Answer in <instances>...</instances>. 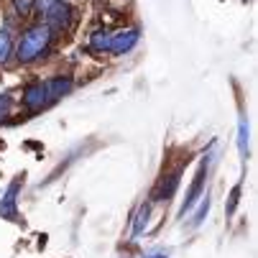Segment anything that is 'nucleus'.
<instances>
[{"instance_id": "1", "label": "nucleus", "mask_w": 258, "mask_h": 258, "mask_svg": "<svg viewBox=\"0 0 258 258\" xmlns=\"http://www.w3.org/2000/svg\"><path fill=\"white\" fill-rule=\"evenodd\" d=\"M49 39H51V28L49 26H33L23 33V39L16 49V56L18 61H33L36 56H41L49 46Z\"/></svg>"}, {"instance_id": "2", "label": "nucleus", "mask_w": 258, "mask_h": 258, "mask_svg": "<svg viewBox=\"0 0 258 258\" xmlns=\"http://www.w3.org/2000/svg\"><path fill=\"white\" fill-rule=\"evenodd\" d=\"M23 187V176L13 179L11 181V187L6 189L3 200H0V217H6V220H18V207H16V197Z\"/></svg>"}, {"instance_id": "3", "label": "nucleus", "mask_w": 258, "mask_h": 258, "mask_svg": "<svg viewBox=\"0 0 258 258\" xmlns=\"http://www.w3.org/2000/svg\"><path fill=\"white\" fill-rule=\"evenodd\" d=\"M46 13V23L49 28H69V21H72V8L61 0H54V3L44 11Z\"/></svg>"}, {"instance_id": "4", "label": "nucleus", "mask_w": 258, "mask_h": 258, "mask_svg": "<svg viewBox=\"0 0 258 258\" xmlns=\"http://www.w3.org/2000/svg\"><path fill=\"white\" fill-rule=\"evenodd\" d=\"M49 102H51V97H49L46 82H44V85H31V87L23 92V105H26L28 110H41V107H46Z\"/></svg>"}, {"instance_id": "5", "label": "nucleus", "mask_w": 258, "mask_h": 258, "mask_svg": "<svg viewBox=\"0 0 258 258\" xmlns=\"http://www.w3.org/2000/svg\"><path fill=\"white\" fill-rule=\"evenodd\" d=\"M138 36H141L138 28H131V31L118 33L115 39H110V51H113V54H125V51H131V49L138 44Z\"/></svg>"}, {"instance_id": "6", "label": "nucleus", "mask_w": 258, "mask_h": 258, "mask_svg": "<svg viewBox=\"0 0 258 258\" xmlns=\"http://www.w3.org/2000/svg\"><path fill=\"white\" fill-rule=\"evenodd\" d=\"M205 176H207V164H202V166H200L197 179H195V184L189 187V195H187V200H184V205H181V217L187 215V212L192 210V205L200 200V192H202V187H205Z\"/></svg>"}, {"instance_id": "7", "label": "nucleus", "mask_w": 258, "mask_h": 258, "mask_svg": "<svg viewBox=\"0 0 258 258\" xmlns=\"http://www.w3.org/2000/svg\"><path fill=\"white\" fill-rule=\"evenodd\" d=\"M46 90H49V97L54 102L72 90V80H51V82H46Z\"/></svg>"}, {"instance_id": "8", "label": "nucleus", "mask_w": 258, "mask_h": 258, "mask_svg": "<svg viewBox=\"0 0 258 258\" xmlns=\"http://www.w3.org/2000/svg\"><path fill=\"white\" fill-rule=\"evenodd\" d=\"M11 49H13V44H11V33H8L6 28H0V61H6V59L11 56Z\"/></svg>"}, {"instance_id": "9", "label": "nucleus", "mask_w": 258, "mask_h": 258, "mask_svg": "<svg viewBox=\"0 0 258 258\" xmlns=\"http://www.w3.org/2000/svg\"><path fill=\"white\" fill-rule=\"evenodd\" d=\"M238 146H240V154L245 156L248 154V125H245V118H240V123H238Z\"/></svg>"}, {"instance_id": "10", "label": "nucleus", "mask_w": 258, "mask_h": 258, "mask_svg": "<svg viewBox=\"0 0 258 258\" xmlns=\"http://www.w3.org/2000/svg\"><path fill=\"white\" fill-rule=\"evenodd\" d=\"M90 46L95 49V51H105V49H110V36L105 33V31H97L95 36H92V41H90Z\"/></svg>"}, {"instance_id": "11", "label": "nucleus", "mask_w": 258, "mask_h": 258, "mask_svg": "<svg viewBox=\"0 0 258 258\" xmlns=\"http://www.w3.org/2000/svg\"><path fill=\"white\" fill-rule=\"evenodd\" d=\"M176 184H179V176H176V174H171V176H169V181H166V184H161L159 200H169V197L174 195V189H176Z\"/></svg>"}, {"instance_id": "12", "label": "nucleus", "mask_w": 258, "mask_h": 258, "mask_svg": "<svg viewBox=\"0 0 258 258\" xmlns=\"http://www.w3.org/2000/svg\"><path fill=\"white\" fill-rule=\"evenodd\" d=\"M149 212H151V207L149 205H143L141 210H138V220H136V228H133V235H138L143 228H146V223H149Z\"/></svg>"}, {"instance_id": "13", "label": "nucleus", "mask_w": 258, "mask_h": 258, "mask_svg": "<svg viewBox=\"0 0 258 258\" xmlns=\"http://www.w3.org/2000/svg\"><path fill=\"white\" fill-rule=\"evenodd\" d=\"M238 200H240V187H235V189L230 192V202H228V215H233V212H235V207H238Z\"/></svg>"}, {"instance_id": "14", "label": "nucleus", "mask_w": 258, "mask_h": 258, "mask_svg": "<svg viewBox=\"0 0 258 258\" xmlns=\"http://www.w3.org/2000/svg\"><path fill=\"white\" fill-rule=\"evenodd\" d=\"M11 113V97L8 95H0V118H6Z\"/></svg>"}, {"instance_id": "15", "label": "nucleus", "mask_w": 258, "mask_h": 258, "mask_svg": "<svg viewBox=\"0 0 258 258\" xmlns=\"http://www.w3.org/2000/svg\"><path fill=\"white\" fill-rule=\"evenodd\" d=\"M207 207H210V200L205 197V202H202V207H200V212H197V217H195V225H200L202 220H205V215H207Z\"/></svg>"}, {"instance_id": "16", "label": "nucleus", "mask_w": 258, "mask_h": 258, "mask_svg": "<svg viewBox=\"0 0 258 258\" xmlns=\"http://www.w3.org/2000/svg\"><path fill=\"white\" fill-rule=\"evenodd\" d=\"M16 6L21 8V13H28V0H16Z\"/></svg>"}, {"instance_id": "17", "label": "nucleus", "mask_w": 258, "mask_h": 258, "mask_svg": "<svg viewBox=\"0 0 258 258\" xmlns=\"http://www.w3.org/2000/svg\"><path fill=\"white\" fill-rule=\"evenodd\" d=\"M146 258H166V253H164V250H151Z\"/></svg>"}, {"instance_id": "18", "label": "nucleus", "mask_w": 258, "mask_h": 258, "mask_svg": "<svg viewBox=\"0 0 258 258\" xmlns=\"http://www.w3.org/2000/svg\"><path fill=\"white\" fill-rule=\"evenodd\" d=\"M51 3H54V0H39V8H41V13H44V11H46Z\"/></svg>"}]
</instances>
